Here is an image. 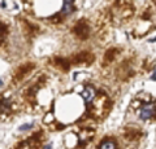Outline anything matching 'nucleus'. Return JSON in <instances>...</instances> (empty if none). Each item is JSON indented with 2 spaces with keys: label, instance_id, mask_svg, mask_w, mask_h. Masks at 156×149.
<instances>
[{
  "label": "nucleus",
  "instance_id": "5",
  "mask_svg": "<svg viewBox=\"0 0 156 149\" xmlns=\"http://www.w3.org/2000/svg\"><path fill=\"white\" fill-rule=\"evenodd\" d=\"M27 128H29V124H25V126L21 127V130H27Z\"/></svg>",
  "mask_w": 156,
  "mask_h": 149
},
{
  "label": "nucleus",
  "instance_id": "2",
  "mask_svg": "<svg viewBox=\"0 0 156 149\" xmlns=\"http://www.w3.org/2000/svg\"><path fill=\"white\" fill-rule=\"evenodd\" d=\"M82 97H83V100L86 103H91L92 100H94V97H95V90L92 88V87H86L85 90H83V92H82Z\"/></svg>",
  "mask_w": 156,
  "mask_h": 149
},
{
  "label": "nucleus",
  "instance_id": "1",
  "mask_svg": "<svg viewBox=\"0 0 156 149\" xmlns=\"http://www.w3.org/2000/svg\"><path fill=\"white\" fill-rule=\"evenodd\" d=\"M155 114H156V107L154 104L144 105V107H142V109L139 110V117L142 119H150V118H152Z\"/></svg>",
  "mask_w": 156,
  "mask_h": 149
},
{
  "label": "nucleus",
  "instance_id": "4",
  "mask_svg": "<svg viewBox=\"0 0 156 149\" xmlns=\"http://www.w3.org/2000/svg\"><path fill=\"white\" fill-rule=\"evenodd\" d=\"M100 149H116V144L112 140H105V141L101 143Z\"/></svg>",
  "mask_w": 156,
  "mask_h": 149
},
{
  "label": "nucleus",
  "instance_id": "6",
  "mask_svg": "<svg viewBox=\"0 0 156 149\" xmlns=\"http://www.w3.org/2000/svg\"><path fill=\"white\" fill-rule=\"evenodd\" d=\"M44 149H51V147H48V145H47V147H46Z\"/></svg>",
  "mask_w": 156,
  "mask_h": 149
},
{
  "label": "nucleus",
  "instance_id": "3",
  "mask_svg": "<svg viewBox=\"0 0 156 149\" xmlns=\"http://www.w3.org/2000/svg\"><path fill=\"white\" fill-rule=\"evenodd\" d=\"M72 11H73V2L66 0V2L62 3V13L69 14V13H72Z\"/></svg>",
  "mask_w": 156,
  "mask_h": 149
}]
</instances>
